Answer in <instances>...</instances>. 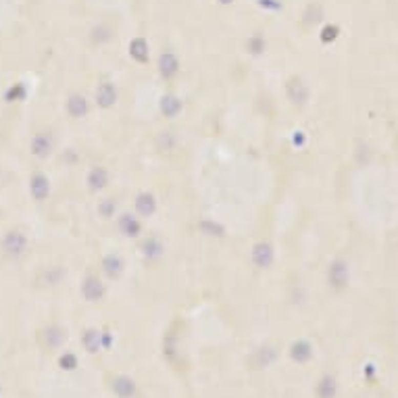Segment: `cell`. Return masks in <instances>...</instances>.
Instances as JSON below:
<instances>
[{"mask_svg": "<svg viewBox=\"0 0 398 398\" xmlns=\"http://www.w3.org/2000/svg\"><path fill=\"white\" fill-rule=\"evenodd\" d=\"M3 253L9 257V259H19V257H23L25 255V250H27V238H25V234H21V232H9L5 238H3Z\"/></svg>", "mask_w": 398, "mask_h": 398, "instance_id": "6da1fadb", "label": "cell"}, {"mask_svg": "<svg viewBox=\"0 0 398 398\" xmlns=\"http://www.w3.org/2000/svg\"><path fill=\"white\" fill-rule=\"evenodd\" d=\"M29 192H32V196H34L38 202H42L44 198H48V194H50V183H48L46 175L34 173L32 179H29Z\"/></svg>", "mask_w": 398, "mask_h": 398, "instance_id": "7a4b0ae2", "label": "cell"}, {"mask_svg": "<svg viewBox=\"0 0 398 398\" xmlns=\"http://www.w3.org/2000/svg\"><path fill=\"white\" fill-rule=\"evenodd\" d=\"M50 150H52V136H50V132L36 134L34 140H32V152H34V155L44 159V157L50 155Z\"/></svg>", "mask_w": 398, "mask_h": 398, "instance_id": "3957f363", "label": "cell"}, {"mask_svg": "<svg viewBox=\"0 0 398 398\" xmlns=\"http://www.w3.org/2000/svg\"><path fill=\"white\" fill-rule=\"evenodd\" d=\"M67 111H69V115L73 119H79V117H83L88 113V100L81 94H73L67 100Z\"/></svg>", "mask_w": 398, "mask_h": 398, "instance_id": "277c9868", "label": "cell"}, {"mask_svg": "<svg viewBox=\"0 0 398 398\" xmlns=\"http://www.w3.org/2000/svg\"><path fill=\"white\" fill-rule=\"evenodd\" d=\"M83 296L88 298V300H96L100 294H102V286H100V282L94 278V275H90V278H86V282H83Z\"/></svg>", "mask_w": 398, "mask_h": 398, "instance_id": "5b68a950", "label": "cell"}, {"mask_svg": "<svg viewBox=\"0 0 398 398\" xmlns=\"http://www.w3.org/2000/svg\"><path fill=\"white\" fill-rule=\"evenodd\" d=\"M96 98H98V104L100 107H111L117 98V92L111 83H102L98 90H96Z\"/></svg>", "mask_w": 398, "mask_h": 398, "instance_id": "8992f818", "label": "cell"}, {"mask_svg": "<svg viewBox=\"0 0 398 398\" xmlns=\"http://www.w3.org/2000/svg\"><path fill=\"white\" fill-rule=\"evenodd\" d=\"M88 181H90V188H92V190H100V188H104V183H107V171H104L102 167L92 169Z\"/></svg>", "mask_w": 398, "mask_h": 398, "instance_id": "52a82bcc", "label": "cell"}, {"mask_svg": "<svg viewBox=\"0 0 398 398\" xmlns=\"http://www.w3.org/2000/svg\"><path fill=\"white\" fill-rule=\"evenodd\" d=\"M136 206H138V211L142 213L144 217H148V215L155 213V198H152L150 194H142V196H138Z\"/></svg>", "mask_w": 398, "mask_h": 398, "instance_id": "ba28073f", "label": "cell"}, {"mask_svg": "<svg viewBox=\"0 0 398 398\" xmlns=\"http://www.w3.org/2000/svg\"><path fill=\"white\" fill-rule=\"evenodd\" d=\"M179 109H181V104H179V100H177V98H173V96L163 98V113H165L167 117H173Z\"/></svg>", "mask_w": 398, "mask_h": 398, "instance_id": "9c48e42d", "label": "cell"}, {"mask_svg": "<svg viewBox=\"0 0 398 398\" xmlns=\"http://www.w3.org/2000/svg\"><path fill=\"white\" fill-rule=\"evenodd\" d=\"M121 227H123L125 236H138V232H140V225L130 215H123V219H121Z\"/></svg>", "mask_w": 398, "mask_h": 398, "instance_id": "30bf717a", "label": "cell"}]
</instances>
